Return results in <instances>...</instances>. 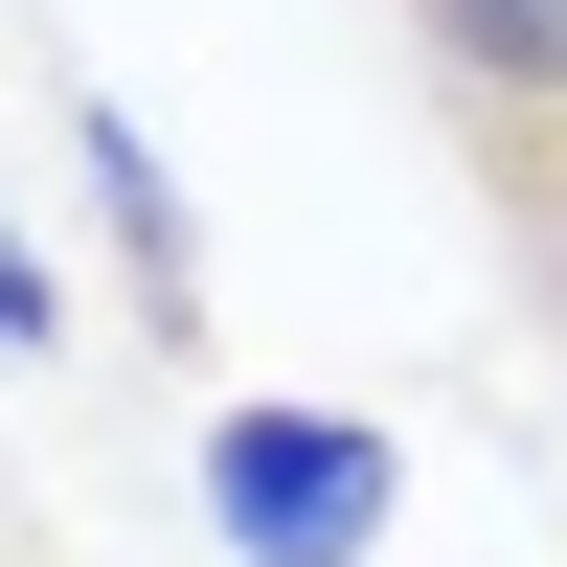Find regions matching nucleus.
Segmentation results:
<instances>
[{"instance_id": "obj_1", "label": "nucleus", "mask_w": 567, "mask_h": 567, "mask_svg": "<svg viewBox=\"0 0 567 567\" xmlns=\"http://www.w3.org/2000/svg\"><path fill=\"white\" fill-rule=\"evenodd\" d=\"M409 499V454L363 432V409H205V523L250 567H363Z\"/></svg>"}, {"instance_id": "obj_2", "label": "nucleus", "mask_w": 567, "mask_h": 567, "mask_svg": "<svg viewBox=\"0 0 567 567\" xmlns=\"http://www.w3.org/2000/svg\"><path fill=\"white\" fill-rule=\"evenodd\" d=\"M69 159H91V227H114L136 318H159V341H205V250H182V182H159V136H136L114 91H69Z\"/></svg>"}, {"instance_id": "obj_3", "label": "nucleus", "mask_w": 567, "mask_h": 567, "mask_svg": "<svg viewBox=\"0 0 567 567\" xmlns=\"http://www.w3.org/2000/svg\"><path fill=\"white\" fill-rule=\"evenodd\" d=\"M432 45L477 91H545V114H567V0H432Z\"/></svg>"}, {"instance_id": "obj_4", "label": "nucleus", "mask_w": 567, "mask_h": 567, "mask_svg": "<svg viewBox=\"0 0 567 567\" xmlns=\"http://www.w3.org/2000/svg\"><path fill=\"white\" fill-rule=\"evenodd\" d=\"M45 341H69V272H45V250H23V205H0V363H45Z\"/></svg>"}]
</instances>
